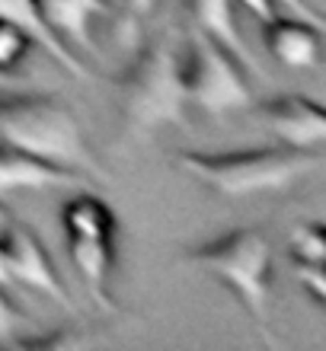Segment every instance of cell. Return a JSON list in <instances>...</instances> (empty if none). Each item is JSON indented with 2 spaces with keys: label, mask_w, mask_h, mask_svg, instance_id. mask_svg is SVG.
Returning a JSON list of instances; mask_svg holds the SVG:
<instances>
[{
  "label": "cell",
  "mask_w": 326,
  "mask_h": 351,
  "mask_svg": "<svg viewBox=\"0 0 326 351\" xmlns=\"http://www.w3.org/2000/svg\"><path fill=\"white\" fill-rule=\"evenodd\" d=\"M272 3H275V7H288L291 13H298L301 19H310V23H320V16H317V13H314V10H310V3H307V0H272Z\"/></svg>",
  "instance_id": "ffe728a7"
},
{
  "label": "cell",
  "mask_w": 326,
  "mask_h": 351,
  "mask_svg": "<svg viewBox=\"0 0 326 351\" xmlns=\"http://www.w3.org/2000/svg\"><path fill=\"white\" fill-rule=\"evenodd\" d=\"M0 246H3V259H7V271H10V281H13V285L38 291V294H45L48 300H55L58 306H65V310L74 313L71 291H67L65 278H61V271L55 268L51 256L45 252L42 240L29 230L26 223L16 221V227L10 230V237L0 243Z\"/></svg>",
  "instance_id": "8992f818"
},
{
  "label": "cell",
  "mask_w": 326,
  "mask_h": 351,
  "mask_svg": "<svg viewBox=\"0 0 326 351\" xmlns=\"http://www.w3.org/2000/svg\"><path fill=\"white\" fill-rule=\"evenodd\" d=\"M189 10V26L202 29L205 36L221 42L224 48H231L243 64H253V55L243 45L240 26H237V3L233 0H186Z\"/></svg>",
  "instance_id": "4fadbf2b"
},
{
  "label": "cell",
  "mask_w": 326,
  "mask_h": 351,
  "mask_svg": "<svg viewBox=\"0 0 326 351\" xmlns=\"http://www.w3.org/2000/svg\"><path fill=\"white\" fill-rule=\"evenodd\" d=\"M16 86V77H13V67H0V96L7 90H13Z\"/></svg>",
  "instance_id": "7402d4cb"
},
{
  "label": "cell",
  "mask_w": 326,
  "mask_h": 351,
  "mask_svg": "<svg viewBox=\"0 0 326 351\" xmlns=\"http://www.w3.org/2000/svg\"><path fill=\"white\" fill-rule=\"evenodd\" d=\"M0 26L13 29L26 45L42 48V51H45L61 71H67L71 77H77V80H90L86 64L80 61V58L71 55V51L58 42L55 32H51L45 13H42V7H38V0H0Z\"/></svg>",
  "instance_id": "9c48e42d"
},
{
  "label": "cell",
  "mask_w": 326,
  "mask_h": 351,
  "mask_svg": "<svg viewBox=\"0 0 326 351\" xmlns=\"http://www.w3.org/2000/svg\"><path fill=\"white\" fill-rule=\"evenodd\" d=\"M67 256L74 262L77 275L86 285L90 297L100 310L119 313V304L112 297V265H115V240H100V237H65Z\"/></svg>",
  "instance_id": "8fae6325"
},
{
  "label": "cell",
  "mask_w": 326,
  "mask_h": 351,
  "mask_svg": "<svg viewBox=\"0 0 326 351\" xmlns=\"http://www.w3.org/2000/svg\"><path fill=\"white\" fill-rule=\"evenodd\" d=\"M0 144L32 154L51 167L71 169L84 179L109 182L86 144L84 125L67 102L55 96H10L0 99Z\"/></svg>",
  "instance_id": "6da1fadb"
},
{
  "label": "cell",
  "mask_w": 326,
  "mask_h": 351,
  "mask_svg": "<svg viewBox=\"0 0 326 351\" xmlns=\"http://www.w3.org/2000/svg\"><path fill=\"white\" fill-rule=\"evenodd\" d=\"M294 271H298L301 287L314 297V304L323 306L326 304V265H304V262H294Z\"/></svg>",
  "instance_id": "e0dca14e"
},
{
  "label": "cell",
  "mask_w": 326,
  "mask_h": 351,
  "mask_svg": "<svg viewBox=\"0 0 326 351\" xmlns=\"http://www.w3.org/2000/svg\"><path fill=\"white\" fill-rule=\"evenodd\" d=\"M13 227H16V217H13V211H10L7 204H3V198H0V243L7 240Z\"/></svg>",
  "instance_id": "44dd1931"
},
{
  "label": "cell",
  "mask_w": 326,
  "mask_h": 351,
  "mask_svg": "<svg viewBox=\"0 0 326 351\" xmlns=\"http://www.w3.org/2000/svg\"><path fill=\"white\" fill-rule=\"evenodd\" d=\"M183 262L215 278L233 294L240 310L250 316L266 345H275L272 332V246L259 227H240L186 250Z\"/></svg>",
  "instance_id": "7a4b0ae2"
},
{
  "label": "cell",
  "mask_w": 326,
  "mask_h": 351,
  "mask_svg": "<svg viewBox=\"0 0 326 351\" xmlns=\"http://www.w3.org/2000/svg\"><path fill=\"white\" fill-rule=\"evenodd\" d=\"M125 3H128V10H131V13H148V10L154 7L157 0H125Z\"/></svg>",
  "instance_id": "603a6c76"
},
{
  "label": "cell",
  "mask_w": 326,
  "mask_h": 351,
  "mask_svg": "<svg viewBox=\"0 0 326 351\" xmlns=\"http://www.w3.org/2000/svg\"><path fill=\"white\" fill-rule=\"evenodd\" d=\"M84 176L71 169L51 167L45 160L23 154V150L0 144V195L7 192H26V189H61V185H80Z\"/></svg>",
  "instance_id": "7c38bea8"
},
{
  "label": "cell",
  "mask_w": 326,
  "mask_h": 351,
  "mask_svg": "<svg viewBox=\"0 0 326 351\" xmlns=\"http://www.w3.org/2000/svg\"><path fill=\"white\" fill-rule=\"evenodd\" d=\"M233 3H237V10H250L259 23H269L275 16V3L272 0H233Z\"/></svg>",
  "instance_id": "d6986e66"
},
{
  "label": "cell",
  "mask_w": 326,
  "mask_h": 351,
  "mask_svg": "<svg viewBox=\"0 0 326 351\" xmlns=\"http://www.w3.org/2000/svg\"><path fill=\"white\" fill-rule=\"evenodd\" d=\"M26 42L13 32V29L0 26V67H13L23 58V51H26Z\"/></svg>",
  "instance_id": "ac0fdd59"
},
{
  "label": "cell",
  "mask_w": 326,
  "mask_h": 351,
  "mask_svg": "<svg viewBox=\"0 0 326 351\" xmlns=\"http://www.w3.org/2000/svg\"><path fill=\"white\" fill-rule=\"evenodd\" d=\"M32 329L29 316L19 310L13 300L7 297V287L0 285V348H10L23 339V332Z\"/></svg>",
  "instance_id": "2e32d148"
},
{
  "label": "cell",
  "mask_w": 326,
  "mask_h": 351,
  "mask_svg": "<svg viewBox=\"0 0 326 351\" xmlns=\"http://www.w3.org/2000/svg\"><path fill=\"white\" fill-rule=\"evenodd\" d=\"M121 112L141 134L186 125L189 96L183 86V67L167 42H148L135 55L121 84Z\"/></svg>",
  "instance_id": "277c9868"
},
{
  "label": "cell",
  "mask_w": 326,
  "mask_h": 351,
  "mask_svg": "<svg viewBox=\"0 0 326 351\" xmlns=\"http://www.w3.org/2000/svg\"><path fill=\"white\" fill-rule=\"evenodd\" d=\"M291 262H304V265H326V233L323 223L310 221L298 223L288 237Z\"/></svg>",
  "instance_id": "9a60e30c"
},
{
  "label": "cell",
  "mask_w": 326,
  "mask_h": 351,
  "mask_svg": "<svg viewBox=\"0 0 326 351\" xmlns=\"http://www.w3.org/2000/svg\"><path fill=\"white\" fill-rule=\"evenodd\" d=\"M61 227H65V237L115 240V214L96 195H77V198H71L61 208Z\"/></svg>",
  "instance_id": "5bb4252c"
},
{
  "label": "cell",
  "mask_w": 326,
  "mask_h": 351,
  "mask_svg": "<svg viewBox=\"0 0 326 351\" xmlns=\"http://www.w3.org/2000/svg\"><path fill=\"white\" fill-rule=\"evenodd\" d=\"M262 38L269 55L288 71H317L323 55V32L320 23L301 16H272L262 23Z\"/></svg>",
  "instance_id": "30bf717a"
},
{
  "label": "cell",
  "mask_w": 326,
  "mask_h": 351,
  "mask_svg": "<svg viewBox=\"0 0 326 351\" xmlns=\"http://www.w3.org/2000/svg\"><path fill=\"white\" fill-rule=\"evenodd\" d=\"M262 128L275 134L281 147L294 150H323L326 144V109L320 102L285 93L259 106Z\"/></svg>",
  "instance_id": "52a82bcc"
},
{
  "label": "cell",
  "mask_w": 326,
  "mask_h": 351,
  "mask_svg": "<svg viewBox=\"0 0 326 351\" xmlns=\"http://www.w3.org/2000/svg\"><path fill=\"white\" fill-rule=\"evenodd\" d=\"M45 13L48 26L58 36V42L80 58L100 61V45H96V26L109 16V0H38Z\"/></svg>",
  "instance_id": "ba28073f"
},
{
  "label": "cell",
  "mask_w": 326,
  "mask_h": 351,
  "mask_svg": "<svg viewBox=\"0 0 326 351\" xmlns=\"http://www.w3.org/2000/svg\"><path fill=\"white\" fill-rule=\"evenodd\" d=\"M179 169L205 189L224 198H256V195L285 192L304 182L326 163L323 150H233V154H205L189 150L176 157Z\"/></svg>",
  "instance_id": "3957f363"
},
{
  "label": "cell",
  "mask_w": 326,
  "mask_h": 351,
  "mask_svg": "<svg viewBox=\"0 0 326 351\" xmlns=\"http://www.w3.org/2000/svg\"><path fill=\"white\" fill-rule=\"evenodd\" d=\"M179 67L189 106H198L208 115H227L253 106L246 64L202 29L189 26L186 45L179 51Z\"/></svg>",
  "instance_id": "5b68a950"
},
{
  "label": "cell",
  "mask_w": 326,
  "mask_h": 351,
  "mask_svg": "<svg viewBox=\"0 0 326 351\" xmlns=\"http://www.w3.org/2000/svg\"><path fill=\"white\" fill-rule=\"evenodd\" d=\"M0 285L10 287L13 281H10V271H7V259H3V246H0Z\"/></svg>",
  "instance_id": "cb8c5ba5"
}]
</instances>
